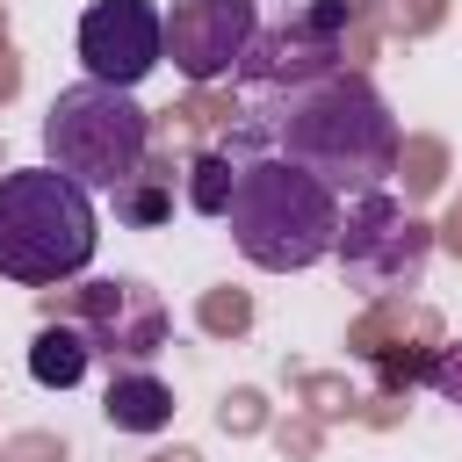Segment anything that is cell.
<instances>
[{
    "instance_id": "3",
    "label": "cell",
    "mask_w": 462,
    "mask_h": 462,
    "mask_svg": "<svg viewBox=\"0 0 462 462\" xmlns=\"http://www.w3.org/2000/svg\"><path fill=\"white\" fill-rule=\"evenodd\" d=\"M101 217L79 180L58 166H14L0 173V274L22 289H51L94 267Z\"/></svg>"
},
{
    "instance_id": "13",
    "label": "cell",
    "mask_w": 462,
    "mask_h": 462,
    "mask_svg": "<svg viewBox=\"0 0 462 462\" xmlns=\"http://www.w3.org/2000/svg\"><path fill=\"white\" fill-rule=\"evenodd\" d=\"M426 383H433V397H448V404H462V339L433 354V368H426Z\"/></svg>"
},
{
    "instance_id": "9",
    "label": "cell",
    "mask_w": 462,
    "mask_h": 462,
    "mask_svg": "<svg viewBox=\"0 0 462 462\" xmlns=\"http://www.w3.org/2000/svg\"><path fill=\"white\" fill-rule=\"evenodd\" d=\"M101 419L116 433H166L173 426V390L152 368H116L108 390H101Z\"/></svg>"
},
{
    "instance_id": "1",
    "label": "cell",
    "mask_w": 462,
    "mask_h": 462,
    "mask_svg": "<svg viewBox=\"0 0 462 462\" xmlns=\"http://www.w3.org/2000/svg\"><path fill=\"white\" fill-rule=\"evenodd\" d=\"M224 152H282L303 173H318L332 195H368V188H390L397 116L361 72L332 65L318 79H296L282 94L245 101V116L231 123Z\"/></svg>"
},
{
    "instance_id": "10",
    "label": "cell",
    "mask_w": 462,
    "mask_h": 462,
    "mask_svg": "<svg viewBox=\"0 0 462 462\" xmlns=\"http://www.w3.org/2000/svg\"><path fill=\"white\" fill-rule=\"evenodd\" d=\"M87 361H94V339H87L79 325H43V332L29 339V375H36L43 390H72V383L87 375Z\"/></svg>"
},
{
    "instance_id": "12",
    "label": "cell",
    "mask_w": 462,
    "mask_h": 462,
    "mask_svg": "<svg viewBox=\"0 0 462 462\" xmlns=\"http://www.w3.org/2000/svg\"><path fill=\"white\" fill-rule=\"evenodd\" d=\"M166 202H173V195H166V188H152V180L137 173V180L116 195V217H123V224H159V217H166Z\"/></svg>"
},
{
    "instance_id": "11",
    "label": "cell",
    "mask_w": 462,
    "mask_h": 462,
    "mask_svg": "<svg viewBox=\"0 0 462 462\" xmlns=\"http://www.w3.org/2000/svg\"><path fill=\"white\" fill-rule=\"evenodd\" d=\"M231 180H238L231 152H224V144H209V152L195 159V180H188V209H195V217H224V202H231Z\"/></svg>"
},
{
    "instance_id": "7",
    "label": "cell",
    "mask_w": 462,
    "mask_h": 462,
    "mask_svg": "<svg viewBox=\"0 0 462 462\" xmlns=\"http://www.w3.org/2000/svg\"><path fill=\"white\" fill-rule=\"evenodd\" d=\"M253 43H260V0H173L166 7V58L195 87L231 79Z\"/></svg>"
},
{
    "instance_id": "2",
    "label": "cell",
    "mask_w": 462,
    "mask_h": 462,
    "mask_svg": "<svg viewBox=\"0 0 462 462\" xmlns=\"http://www.w3.org/2000/svg\"><path fill=\"white\" fill-rule=\"evenodd\" d=\"M238 180H231V202H224V224H231V245L267 267V274H296V267H318L332 260V238H339V195L303 173L296 159L282 152H231Z\"/></svg>"
},
{
    "instance_id": "6",
    "label": "cell",
    "mask_w": 462,
    "mask_h": 462,
    "mask_svg": "<svg viewBox=\"0 0 462 462\" xmlns=\"http://www.w3.org/2000/svg\"><path fill=\"white\" fill-rule=\"evenodd\" d=\"M72 51H79L87 79L130 94L166 65V14L152 0H87V14L72 29Z\"/></svg>"
},
{
    "instance_id": "4",
    "label": "cell",
    "mask_w": 462,
    "mask_h": 462,
    "mask_svg": "<svg viewBox=\"0 0 462 462\" xmlns=\"http://www.w3.org/2000/svg\"><path fill=\"white\" fill-rule=\"evenodd\" d=\"M43 152L65 180H79L87 195H123L137 173H144V152H152V116L123 94V87H101V79H79L65 94H51L43 108Z\"/></svg>"
},
{
    "instance_id": "8",
    "label": "cell",
    "mask_w": 462,
    "mask_h": 462,
    "mask_svg": "<svg viewBox=\"0 0 462 462\" xmlns=\"http://www.w3.org/2000/svg\"><path fill=\"white\" fill-rule=\"evenodd\" d=\"M72 325L94 339V354H116V361H130V368H144V361L166 346V303H159L137 274L94 282V289L79 296V318H72Z\"/></svg>"
},
{
    "instance_id": "5",
    "label": "cell",
    "mask_w": 462,
    "mask_h": 462,
    "mask_svg": "<svg viewBox=\"0 0 462 462\" xmlns=\"http://www.w3.org/2000/svg\"><path fill=\"white\" fill-rule=\"evenodd\" d=\"M332 260H339L346 289H361V296L419 289V282H426V260H433V224H426L419 209H404L390 188L346 195V202H339Z\"/></svg>"
}]
</instances>
